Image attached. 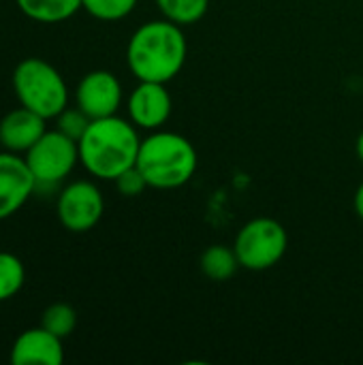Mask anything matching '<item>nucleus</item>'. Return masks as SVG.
Returning a JSON list of instances; mask_svg holds the SVG:
<instances>
[{
  "instance_id": "nucleus-1",
  "label": "nucleus",
  "mask_w": 363,
  "mask_h": 365,
  "mask_svg": "<svg viewBox=\"0 0 363 365\" xmlns=\"http://www.w3.org/2000/svg\"><path fill=\"white\" fill-rule=\"evenodd\" d=\"M188 56L182 26L169 19L141 24L126 45V64L137 81L169 83L180 75Z\"/></svg>"
},
{
  "instance_id": "nucleus-2",
  "label": "nucleus",
  "mask_w": 363,
  "mask_h": 365,
  "mask_svg": "<svg viewBox=\"0 0 363 365\" xmlns=\"http://www.w3.org/2000/svg\"><path fill=\"white\" fill-rule=\"evenodd\" d=\"M77 145L81 167L98 180L113 182L120 173L135 167L141 139L137 126L116 113L92 120Z\"/></svg>"
},
{
  "instance_id": "nucleus-3",
  "label": "nucleus",
  "mask_w": 363,
  "mask_h": 365,
  "mask_svg": "<svg viewBox=\"0 0 363 365\" xmlns=\"http://www.w3.org/2000/svg\"><path fill=\"white\" fill-rule=\"evenodd\" d=\"M197 165L199 156L195 145L184 135L171 130H154L141 139L135 163L148 186L156 190H173L188 184Z\"/></svg>"
},
{
  "instance_id": "nucleus-4",
  "label": "nucleus",
  "mask_w": 363,
  "mask_h": 365,
  "mask_svg": "<svg viewBox=\"0 0 363 365\" xmlns=\"http://www.w3.org/2000/svg\"><path fill=\"white\" fill-rule=\"evenodd\" d=\"M13 90L21 107L45 120L58 118L68 105V88L60 71L43 58H26L15 66Z\"/></svg>"
},
{
  "instance_id": "nucleus-5",
  "label": "nucleus",
  "mask_w": 363,
  "mask_h": 365,
  "mask_svg": "<svg viewBox=\"0 0 363 365\" xmlns=\"http://www.w3.org/2000/svg\"><path fill=\"white\" fill-rule=\"evenodd\" d=\"M287 229L274 218H252L246 222L233 242L240 265L250 272H265L278 265L287 252Z\"/></svg>"
},
{
  "instance_id": "nucleus-6",
  "label": "nucleus",
  "mask_w": 363,
  "mask_h": 365,
  "mask_svg": "<svg viewBox=\"0 0 363 365\" xmlns=\"http://www.w3.org/2000/svg\"><path fill=\"white\" fill-rule=\"evenodd\" d=\"M26 163L36 180V188H51L68 178L79 163V145L58 128L45 130L43 137L26 152Z\"/></svg>"
},
{
  "instance_id": "nucleus-7",
  "label": "nucleus",
  "mask_w": 363,
  "mask_h": 365,
  "mask_svg": "<svg viewBox=\"0 0 363 365\" xmlns=\"http://www.w3.org/2000/svg\"><path fill=\"white\" fill-rule=\"evenodd\" d=\"M56 212L60 225L66 231L88 233L101 222L105 214V199L94 182L77 180L62 188L58 195Z\"/></svg>"
},
{
  "instance_id": "nucleus-8",
  "label": "nucleus",
  "mask_w": 363,
  "mask_h": 365,
  "mask_svg": "<svg viewBox=\"0 0 363 365\" xmlns=\"http://www.w3.org/2000/svg\"><path fill=\"white\" fill-rule=\"evenodd\" d=\"M75 105L90 118L116 115L122 105V83L111 71H90L75 88Z\"/></svg>"
},
{
  "instance_id": "nucleus-9",
  "label": "nucleus",
  "mask_w": 363,
  "mask_h": 365,
  "mask_svg": "<svg viewBox=\"0 0 363 365\" xmlns=\"http://www.w3.org/2000/svg\"><path fill=\"white\" fill-rule=\"evenodd\" d=\"M34 190L36 180L26 158L15 152H0V220L17 214Z\"/></svg>"
},
{
  "instance_id": "nucleus-10",
  "label": "nucleus",
  "mask_w": 363,
  "mask_h": 365,
  "mask_svg": "<svg viewBox=\"0 0 363 365\" xmlns=\"http://www.w3.org/2000/svg\"><path fill=\"white\" fill-rule=\"evenodd\" d=\"M128 118L137 128L158 130L173 111V101L167 90V83L158 81H139L126 101Z\"/></svg>"
},
{
  "instance_id": "nucleus-11",
  "label": "nucleus",
  "mask_w": 363,
  "mask_h": 365,
  "mask_svg": "<svg viewBox=\"0 0 363 365\" xmlns=\"http://www.w3.org/2000/svg\"><path fill=\"white\" fill-rule=\"evenodd\" d=\"M62 361V338L53 336L43 325L21 331L11 349V364L15 365H60Z\"/></svg>"
},
{
  "instance_id": "nucleus-12",
  "label": "nucleus",
  "mask_w": 363,
  "mask_h": 365,
  "mask_svg": "<svg viewBox=\"0 0 363 365\" xmlns=\"http://www.w3.org/2000/svg\"><path fill=\"white\" fill-rule=\"evenodd\" d=\"M45 118L30 111L28 107H19L9 111L0 120V145L6 152L26 154L47 130Z\"/></svg>"
},
{
  "instance_id": "nucleus-13",
  "label": "nucleus",
  "mask_w": 363,
  "mask_h": 365,
  "mask_svg": "<svg viewBox=\"0 0 363 365\" xmlns=\"http://www.w3.org/2000/svg\"><path fill=\"white\" fill-rule=\"evenodd\" d=\"M19 11L41 24H58L81 9V0H15Z\"/></svg>"
},
{
  "instance_id": "nucleus-14",
  "label": "nucleus",
  "mask_w": 363,
  "mask_h": 365,
  "mask_svg": "<svg viewBox=\"0 0 363 365\" xmlns=\"http://www.w3.org/2000/svg\"><path fill=\"white\" fill-rule=\"evenodd\" d=\"M199 267H201L203 276H208L210 280L227 282L235 276V272L242 265H240V259L233 248L216 244V246H210L208 250H203V255L199 259Z\"/></svg>"
},
{
  "instance_id": "nucleus-15",
  "label": "nucleus",
  "mask_w": 363,
  "mask_h": 365,
  "mask_svg": "<svg viewBox=\"0 0 363 365\" xmlns=\"http://www.w3.org/2000/svg\"><path fill=\"white\" fill-rule=\"evenodd\" d=\"M163 17L178 26H193L201 21L210 9V0H156Z\"/></svg>"
},
{
  "instance_id": "nucleus-16",
  "label": "nucleus",
  "mask_w": 363,
  "mask_h": 365,
  "mask_svg": "<svg viewBox=\"0 0 363 365\" xmlns=\"http://www.w3.org/2000/svg\"><path fill=\"white\" fill-rule=\"evenodd\" d=\"M26 282V269L24 263L11 255L0 252V304L13 299Z\"/></svg>"
},
{
  "instance_id": "nucleus-17",
  "label": "nucleus",
  "mask_w": 363,
  "mask_h": 365,
  "mask_svg": "<svg viewBox=\"0 0 363 365\" xmlns=\"http://www.w3.org/2000/svg\"><path fill=\"white\" fill-rule=\"evenodd\" d=\"M41 325L51 331L53 336L58 338H68L75 327H77V312L73 306L64 304V302H58V304H51L43 310L41 314Z\"/></svg>"
},
{
  "instance_id": "nucleus-18",
  "label": "nucleus",
  "mask_w": 363,
  "mask_h": 365,
  "mask_svg": "<svg viewBox=\"0 0 363 365\" xmlns=\"http://www.w3.org/2000/svg\"><path fill=\"white\" fill-rule=\"evenodd\" d=\"M139 0H81V9L101 21H118L128 17Z\"/></svg>"
},
{
  "instance_id": "nucleus-19",
  "label": "nucleus",
  "mask_w": 363,
  "mask_h": 365,
  "mask_svg": "<svg viewBox=\"0 0 363 365\" xmlns=\"http://www.w3.org/2000/svg\"><path fill=\"white\" fill-rule=\"evenodd\" d=\"M56 122H58V130H60V133H64L66 137L79 141V139L83 137V133L88 130V126H90L92 120L75 105L73 109L66 107L62 113H58Z\"/></svg>"
},
{
  "instance_id": "nucleus-20",
  "label": "nucleus",
  "mask_w": 363,
  "mask_h": 365,
  "mask_svg": "<svg viewBox=\"0 0 363 365\" xmlns=\"http://www.w3.org/2000/svg\"><path fill=\"white\" fill-rule=\"evenodd\" d=\"M113 182H116L118 192L124 195V197H139L145 188H150L148 182H145V178L141 175V171H139L137 167L126 169V171L120 173Z\"/></svg>"
},
{
  "instance_id": "nucleus-21",
  "label": "nucleus",
  "mask_w": 363,
  "mask_h": 365,
  "mask_svg": "<svg viewBox=\"0 0 363 365\" xmlns=\"http://www.w3.org/2000/svg\"><path fill=\"white\" fill-rule=\"evenodd\" d=\"M353 205H355V214L363 220V182L359 184L357 192H355V199H353Z\"/></svg>"
},
{
  "instance_id": "nucleus-22",
  "label": "nucleus",
  "mask_w": 363,
  "mask_h": 365,
  "mask_svg": "<svg viewBox=\"0 0 363 365\" xmlns=\"http://www.w3.org/2000/svg\"><path fill=\"white\" fill-rule=\"evenodd\" d=\"M355 152H357V158L363 163V130L362 135L357 137V143H355Z\"/></svg>"
}]
</instances>
